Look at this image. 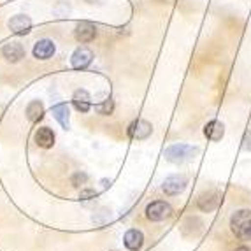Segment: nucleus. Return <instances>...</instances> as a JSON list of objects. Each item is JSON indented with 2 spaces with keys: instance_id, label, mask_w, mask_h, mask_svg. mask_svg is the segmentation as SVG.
I'll return each mask as SVG.
<instances>
[{
  "instance_id": "1",
  "label": "nucleus",
  "mask_w": 251,
  "mask_h": 251,
  "mask_svg": "<svg viewBox=\"0 0 251 251\" xmlns=\"http://www.w3.org/2000/svg\"><path fill=\"white\" fill-rule=\"evenodd\" d=\"M230 230L241 241H251V209H239L232 214Z\"/></svg>"
},
{
  "instance_id": "2",
  "label": "nucleus",
  "mask_w": 251,
  "mask_h": 251,
  "mask_svg": "<svg viewBox=\"0 0 251 251\" xmlns=\"http://www.w3.org/2000/svg\"><path fill=\"white\" fill-rule=\"evenodd\" d=\"M199 146H192V144H171V146L165 150L163 156L165 160L171 163H176V165H181V163H186L190 160H193L199 155Z\"/></svg>"
},
{
  "instance_id": "3",
  "label": "nucleus",
  "mask_w": 251,
  "mask_h": 251,
  "mask_svg": "<svg viewBox=\"0 0 251 251\" xmlns=\"http://www.w3.org/2000/svg\"><path fill=\"white\" fill-rule=\"evenodd\" d=\"M172 207L163 201H155L151 202L150 205L146 207V218L150 222H163L167 218L172 216Z\"/></svg>"
},
{
  "instance_id": "4",
  "label": "nucleus",
  "mask_w": 251,
  "mask_h": 251,
  "mask_svg": "<svg viewBox=\"0 0 251 251\" xmlns=\"http://www.w3.org/2000/svg\"><path fill=\"white\" fill-rule=\"evenodd\" d=\"M92 62H93V53L86 46H79L71 56V65L74 69H77V71L86 69Z\"/></svg>"
},
{
  "instance_id": "5",
  "label": "nucleus",
  "mask_w": 251,
  "mask_h": 251,
  "mask_svg": "<svg viewBox=\"0 0 251 251\" xmlns=\"http://www.w3.org/2000/svg\"><path fill=\"white\" fill-rule=\"evenodd\" d=\"M186 184H188L186 176H169L167 179L163 181L162 190L165 195L174 197V195H179V193L186 188Z\"/></svg>"
},
{
  "instance_id": "6",
  "label": "nucleus",
  "mask_w": 251,
  "mask_h": 251,
  "mask_svg": "<svg viewBox=\"0 0 251 251\" xmlns=\"http://www.w3.org/2000/svg\"><path fill=\"white\" fill-rule=\"evenodd\" d=\"M74 37L81 44L92 42L97 37V26L93 23H90V21H81V23H77V26L74 30Z\"/></svg>"
},
{
  "instance_id": "7",
  "label": "nucleus",
  "mask_w": 251,
  "mask_h": 251,
  "mask_svg": "<svg viewBox=\"0 0 251 251\" xmlns=\"http://www.w3.org/2000/svg\"><path fill=\"white\" fill-rule=\"evenodd\" d=\"M223 202V195L218 192H207L204 193L201 199L197 201V207L204 213H211V211L218 209L220 204Z\"/></svg>"
},
{
  "instance_id": "8",
  "label": "nucleus",
  "mask_w": 251,
  "mask_h": 251,
  "mask_svg": "<svg viewBox=\"0 0 251 251\" xmlns=\"http://www.w3.org/2000/svg\"><path fill=\"white\" fill-rule=\"evenodd\" d=\"M153 132V126L151 123H148L146 120H135V122L130 123L128 126V135L132 139H137V141H144L148 139Z\"/></svg>"
},
{
  "instance_id": "9",
  "label": "nucleus",
  "mask_w": 251,
  "mask_h": 251,
  "mask_svg": "<svg viewBox=\"0 0 251 251\" xmlns=\"http://www.w3.org/2000/svg\"><path fill=\"white\" fill-rule=\"evenodd\" d=\"M7 26L13 34L25 35V34H28L30 28H32V20H30L28 16H25V14H16V16H13L9 20Z\"/></svg>"
},
{
  "instance_id": "10",
  "label": "nucleus",
  "mask_w": 251,
  "mask_h": 251,
  "mask_svg": "<svg viewBox=\"0 0 251 251\" xmlns=\"http://www.w3.org/2000/svg\"><path fill=\"white\" fill-rule=\"evenodd\" d=\"M2 54L4 58L11 63H18L21 58H25V48L21 46L20 42H7L4 48H2Z\"/></svg>"
},
{
  "instance_id": "11",
  "label": "nucleus",
  "mask_w": 251,
  "mask_h": 251,
  "mask_svg": "<svg viewBox=\"0 0 251 251\" xmlns=\"http://www.w3.org/2000/svg\"><path fill=\"white\" fill-rule=\"evenodd\" d=\"M54 42L50 41V39H41V41L35 42L34 46V56L37 60H50L51 56L54 54Z\"/></svg>"
},
{
  "instance_id": "12",
  "label": "nucleus",
  "mask_w": 251,
  "mask_h": 251,
  "mask_svg": "<svg viewBox=\"0 0 251 251\" xmlns=\"http://www.w3.org/2000/svg\"><path fill=\"white\" fill-rule=\"evenodd\" d=\"M123 244H125L126 250L139 251L141 248H143V244H144L143 232L137 230V228H130V230L125 234V237H123Z\"/></svg>"
},
{
  "instance_id": "13",
  "label": "nucleus",
  "mask_w": 251,
  "mask_h": 251,
  "mask_svg": "<svg viewBox=\"0 0 251 251\" xmlns=\"http://www.w3.org/2000/svg\"><path fill=\"white\" fill-rule=\"evenodd\" d=\"M51 114L56 122L62 125L63 130H69L71 128V113H69V105L67 104H56L51 107Z\"/></svg>"
},
{
  "instance_id": "14",
  "label": "nucleus",
  "mask_w": 251,
  "mask_h": 251,
  "mask_svg": "<svg viewBox=\"0 0 251 251\" xmlns=\"http://www.w3.org/2000/svg\"><path fill=\"white\" fill-rule=\"evenodd\" d=\"M72 104L79 113H88L92 109V97L86 90H75L72 95Z\"/></svg>"
},
{
  "instance_id": "15",
  "label": "nucleus",
  "mask_w": 251,
  "mask_h": 251,
  "mask_svg": "<svg viewBox=\"0 0 251 251\" xmlns=\"http://www.w3.org/2000/svg\"><path fill=\"white\" fill-rule=\"evenodd\" d=\"M35 144L39 148H44V150H50L54 144V134L50 126H41V128L35 132Z\"/></svg>"
},
{
  "instance_id": "16",
  "label": "nucleus",
  "mask_w": 251,
  "mask_h": 251,
  "mask_svg": "<svg viewBox=\"0 0 251 251\" xmlns=\"http://www.w3.org/2000/svg\"><path fill=\"white\" fill-rule=\"evenodd\" d=\"M204 135L209 141H222V137L225 135V126H223L222 122H218V120H211L207 125L204 126Z\"/></svg>"
},
{
  "instance_id": "17",
  "label": "nucleus",
  "mask_w": 251,
  "mask_h": 251,
  "mask_svg": "<svg viewBox=\"0 0 251 251\" xmlns=\"http://www.w3.org/2000/svg\"><path fill=\"white\" fill-rule=\"evenodd\" d=\"M26 118H28L32 123H37L39 120H42L44 116V105L41 104L39 100H32L28 105H26Z\"/></svg>"
},
{
  "instance_id": "18",
  "label": "nucleus",
  "mask_w": 251,
  "mask_h": 251,
  "mask_svg": "<svg viewBox=\"0 0 251 251\" xmlns=\"http://www.w3.org/2000/svg\"><path fill=\"white\" fill-rule=\"evenodd\" d=\"M97 113L102 114V116H109V114L114 111V100H111V99H107V100H104L102 104L97 105Z\"/></svg>"
},
{
  "instance_id": "19",
  "label": "nucleus",
  "mask_w": 251,
  "mask_h": 251,
  "mask_svg": "<svg viewBox=\"0 0 251 251\" xmlns=\"http://www.w3.org/2000/svg\"><path fill=\"white\" fill-rule=\"evenodd\" d=\"M72 184H74V186H81V184H84L86 183V181H88V176H86V174H83V172H77V174H74V176H72Z\"/></svg>"
},
{
  "instance_id": "20",
  "label": "nucleus",
  "mask_w": 251,
  "mask_h": 251,
  "mask_svg": "<svg viewBox=\"0 0 251 251\" xmlns=\"http://www.w3.org/2000/svg\"><path fill=\"white\" fill-rule=\"evenodd\" d=\"M93 197H97L95 190H83V192H81V199H83V201H90V199H93Z\"/></svg>"
},
{
  "instance_id": "21",
  "label": "nucleus",
  "mask_w": 251,
  "mask_h": 251,
  "mask_svg": "<svg viewBox=\"0 0 251 251\" xmlns=\"http://www.w3.org/2000/svg\"><path fill=\"white\" fill-rule=\"evenodd\" d=\"M235 251H251V250H250V248H248V246H239Z\"/></svg>"
}]
</instances>
